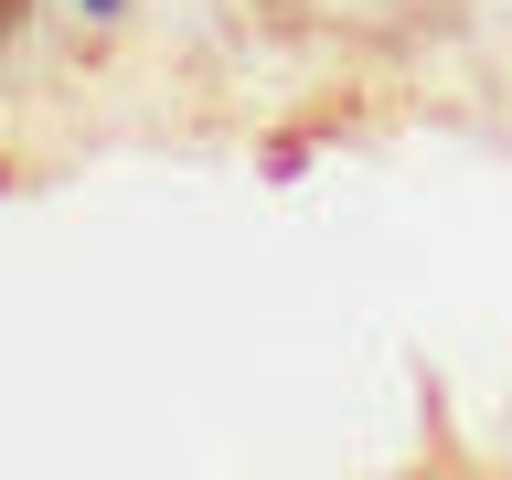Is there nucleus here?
I'll return each mask as SVG.
<instances>
[{
    "mask_svg": "<svg viewBox=\"0 0 512 480\" xmlns=\"http://www.w3.org/2000/svg\"><path fill=\"white\" fill-rule=\"evenodd\" d=\"M0 32H11V0H0Z\"/></svg>",
    "mask_w": 512,
    "mask_h": 480,
    "instance_id": "f257e3e1",
    "label": "nucleus"
}]
</instances>
